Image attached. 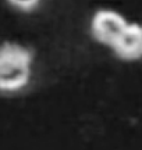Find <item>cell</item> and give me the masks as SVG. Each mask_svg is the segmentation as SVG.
<instances>
[{"instance_id":"6da1fadb","label":"cell","mask_w":142,"mask_h":150,"mask_svg":"<svg viewBox=\"0 0 142 150\" xmlns=\"http://www.w3.org/2000/svg\"><path fill=\"white\" fill-rule=\"evenodd\" d=\"M33 53L18 43L0 45V91L17 92L31 78Z\"/></svg>"},{"instance_id":"7a4b0ae2","label":"cell","mask_w":142,"mask_h":150,"mask_svg":"<svg viewBox=\"0 0 142 150\" xmlns=\"http://www.w3.org/2000/svg\"><path fill=\"white\" fill-rule=\"evenodd\" d=\"M128 25L124 17L113 10H99L91 22L93 38L100 43L113 46Z\"/></svg>"},{"instance_id":"3957f363","label":"cell","mask_w":142,"mask_h":150,"mask_svg":"<svg viewBox=\"0 0 142 150\" xmlns=\"http://www.w3.org/2000/svg\"><path fill=\"white\" fill-rule=\"evenodd\" d=\"M111 47L120 59L135 60L142 57V28L128 24Z\"/></svg>"},{"instance_id":"277c9868","label":"cell","mask_w":142,"mask_h":150,"mask_svg":"<svg viewBox=\"0 0 142 150\" xmlns=\"http://www.w3.org/2000/svg\"><path fill=\"white\" fill-rule=\"evenodd\" d=\"M7 3L17 10L24 11V13H31L39 6L40 0H7Z\"/></svg>"},{"instance_id":"5b68a950","label":"cell","mask_w":142,"mask_h":150,"mask_svg":"<svg viewBox=\"0 0 142 150\" xmlns=\"http://www.w3.org/2000/svg\"><path fill=\"white\" fill-rule=\"evenodd\" d=\"M141 28H142V27H141Z\"/></svg>"}]
</instances>
